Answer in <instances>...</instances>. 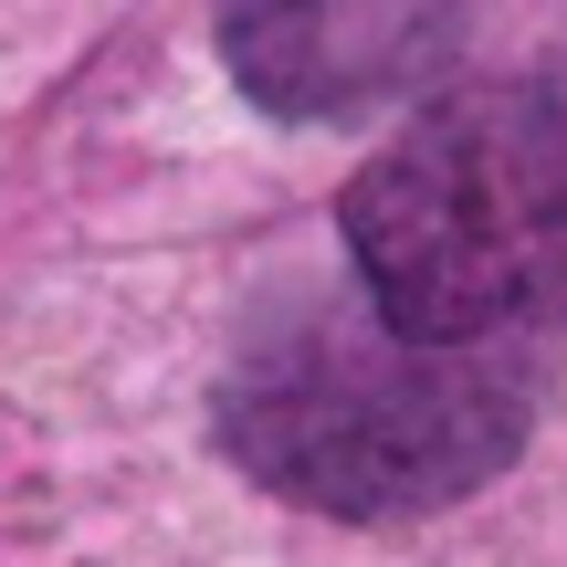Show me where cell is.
I'll list each match as a JSON object with an SVG mask.
<instances>
[{"label":"cell","mask_w":567,"mask_h":567,"mask_svg":"<svg viewBox=\"0 0 567 567\" xmlns=\"http://www.w3.org/2000/svg\"><path fill=\"white\" fill-rule=\"evenodd\" d=\"M221 431L316 515H421L526 442L505 347H410L389 326H305L221 389Z\"/></svg>","instance_id":"7a4b0ae2"},{"label":"cell","mask_w":567,"mask_h":567,"mask_svg":"<svg viewBox=\"0 0 567 567\" xmlns=\"http://www.w3.org/2000/svg\"><path fill=\"white\" fill-rule=\"evenodd\" d=\"M347 252L389 337L494 347L567 305V63L442 95L347 189Z\"/></svg>","instance_id":"6da1fadb"},{"label":"cell","mask_w":567,"mask_h":567,"mask_svg":"<svg viewBox=\"0 0 567 567\" xmlns=\"http://www.w3.org/2000/svg\"><path fill=\"white\" fill-rule=\"evenodd\" d=\"M452 32H463L452 0H221L231 84L284 126H337L421 95Z\"/></svg>","instance_id":"3957f363"}]
</instances>
